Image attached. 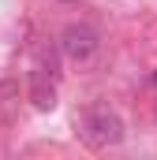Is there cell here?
Here are the masks:
<instances>
[{
    "instance_id": "6da1fadb",
    "label": "cell",
    "mask_w": 157,
    "mask_h": 160,
    "mask_svg": "<svg viewBox=\"0 0 157 160\" xmlns=\"http://www.w3.org/2000/svg\"><path fill=\"white\" fill-rule=\"evenodd\" d=\"M82 142L94 145V149H109V145H120L123 142V123H120L116 112H109L105 104L90 108L82 116Z\"/></svg>"
},
{
    "instance_id": "7a4b0ae2",
    "label": "cell",
    "mask_w": 157,
    "mask_h": 160,
    "mask_svg": "<svg viewBox=\"0 0 157 160\" xmlns=\"http://www.w3.org/2000/svg\"><path fill=\"white\" fill-rule=\"evenodd\" d=\"M97 48H101V38H97V30L86 26V22H71V26L60 34V52H64L71 63H90V60L97 56Z\"/></svg>"
},
{
    "instance_id": "3957f363",
    "label": "cell",
    "mask_w": 157,
    "mask_h": 160,
    "mask_svg": "<svg viewBox=\"0 0 157 160\" xmlns=\"http://www.w3.org/2000/svg\"><path fill=\"white\" fill-rule=\"evenodd\" d=\"M30 97L38 108H52L56 104V86H52V60L38 63V71L30 75Z\"/></svg>"
},
{
    "instance_id": "277c9868",
    "label": "cell",
    "mask_w": 157,
    "mask_h": 160,
    "mask_svg": "<svg viewBox=\"0 0 157 160\" xmlns=\"http://www.w3.org/2000/svg\"><path fill=\"white\" fill-rule=\"evenodd\" d=\"M154 82H157V75H154Z\"/></svg>"
}]
</instances>
